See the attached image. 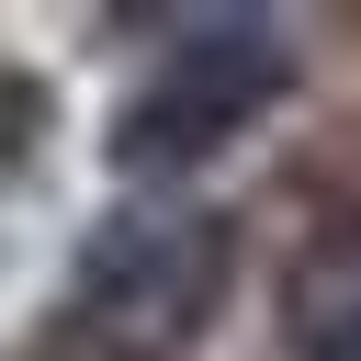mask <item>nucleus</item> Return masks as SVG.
<instances>
[{
    "label": "nucleus",
    "mask_w": 361,
    "mask_h": 361,
    "mask_svg": "<svg viewBox=\"0 0 361 361\" xmlns=\"http://www.w3.org/2000/svg\"><path fill=\"white\" fill-rule=\"evenodd\" d=\"M282 350L293 361H361V192L327 203L282 271Z\"/></svg>",
    "instance_id": "3"
},
{
    "label": "nucleus",
    "mask_w": 361,
    "mask_h": 361,
    "mask_svg": "<svg viewBox=\"0 0 361 361\" xmlns=\"http://www.w3.org/2000/svg\"><path fill=\"white\" fill-rule=\"evenodd\" d=\"M169 45L124 79V102L102 113V158L124 192H180L203 158H226L259 113L293 102L305 45L282 11H169Z\"/></svg>",
    "instance_id": "2"
},
{
    "label": "nucleus",
    "mask_w": 361,
    "mask_h": 361,
    "mask_svg": "<svg viewBox=\"0 0 361 361\" xmlns=\"http://www.w3.org/2000/svg\"><path fill=\"white\" fill-rule=\"evenodd\" d=\"M237 305V214L203 192H124L68 248L23 361H192Z\"/></svg>",
    "instance_id": "1"
}]
</instances>
